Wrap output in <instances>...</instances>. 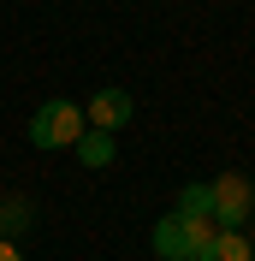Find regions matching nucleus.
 Returning <instances> with one entry per match:
<instances>
[{
  "label": "nucleus",
  "mask_w": 255,
  "mask_h": 261,
  "mask_svg": "<svg viewBox=\"0 0 255 261\" xmlns=\"http://www.w3.org/2000/svg\"><path fill=\"white\" fill-rule=\"evenodd\" d=\"M220 238V226L214 220H190V214H160L155 220V255L160 261H202L208 255V244Z\"/></svg>",
  "instance_id": "obj_1"
},
{
  "label": "nucleus",
  "mask_w": 255,
  "mask_h": 261,
  "mask_svg": "<svg viewBox=\"0 0 255 261\" xmlns=\"http://www.w3.org/2000/svg\"><path fill=\"white\" fill-rule=\"evenodd\" d=\"M83 130H89V125H83V107L54 95V101H42V107H36V119H30V143H36V148H71Z\"/></svg>",
  "instance_id": "obj_2"
},
{
  "label": "nucleus",
  "mask_w": 255,
  "mask_h": 261,
  "mask_svg": "<svg viewBox=\"0 0 255 261\" xmlns=\"http://www.w3.org/2000/svg\"><path fill=\"white\" fill-rule=\"evenodd\" d=\"M208 196H214V226L220 231H243V220L255 214V184L243 178V172H220V178L208 184Z\"/></svg>",
  "instance_id": "obj_3"
},
{
  "label": "nucleus",
  "mask_w": 255,
  "mask_h": 261,
  "mask_svg": "<svg viewBox=\"0 0 255 261\" xmlns=\"http://www.w3.org/2000/svg\"><path fill=\"white\" fill-rule=\"evenodd\" d=\"M131 113H137V101L125 95V89H101L89 107H83V125H95V130H119V125H131Z\"/></svg>",
  "instance_id": "obj_4"
},
{
  "label": "nucleus",
  "mask_w": 255,
  "mask_h": 261,
  "mask_svg": "<svg viewBox=\"0 0 255 261\" xmlns=\"http://www.w3.org/2000/svg\"><path fill=\"white\" fill-rule=\"evenodd\" d=\"M71 148H78V161L89 166V172H101V166H113V137H107V130H83V137H78Z\"/></svg>",
  "instance_id": "obj_5"
},
{
  "label": "nucleus",
  "mask_w": 255,
  "mask_h": 261,
  "mask_svg": "<svg viewBox=\"0 0 255 261\" xmlns=\"http://www.w3.org/2000/svg\"><path fill=\"white\" fill-rule=\"evenodd\" d=\"M202 261H255V249H249V238H243V231H220V238L208 244Z\"/></svg>",
  "instance_id": "obj_6"
},
{
  "label": "nucleus",
  "mask_w": 255,
  "mask_h": 261,
  "mask_svg": "<svg viewBox=\"0 0 255 261\" xmlns=\"http://www.w3.org/2000/svg\"><path fill=\"white\" fill-rule=\"evenodd\" d=\"M172 214L208 220V214H214V196H208V184H184V190H178V208H172Z\"/></svg>",
  "instance_id": "obj_7"
},
{
  "label": "nucleus",
  "mask_w": 255,
  "mask_h": 261,
  "mask_svg": "<svg viewBox=\"0 0 255 261\" xmlns=\"http://www.w3.org/2000/svg\"><path fill=\"white\" fill-rule=\"evenodd\" d=\"M0 226H6V231H24V226H30V202H24V196L0 202Z\"/></svg>",
  "instance_id": "obj_8"
},
{
  "label": "nucleus",
  "mask_w": 255,
  "mask_h": 261,
  "mask_svg": "<svg viewBox=\"0 0 255 261\" xmlns=\"http://www.w3.org/2000/svg\"><path fill=\"white\" fill-rule=\"evenodd\" d=\"M0 261H24V255H18V244H12V238H0Z\"/></svg>",
  "instance_id": "obj_9"
}]
</instances>
